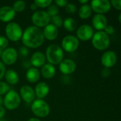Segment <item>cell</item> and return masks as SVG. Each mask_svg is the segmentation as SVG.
I'll use <instances>...</instances> for the list:
<instances>
[{"instance_id": "obj_11", "label": "cell", "mask_w": 121, "mask_h": 121, "mask_svg": "<svg viewBox=\"0 0 121 121\" xmlns=\"http://www.w3.org/2000/svg\"><path fill=\"white\" fill-rule=\"evenodd\" d=\"M76 34L78 36V39L82 40V41H88L90 39L92 38L94 31L93 28L87 24H84L81 26L76 31Z\"/></svg>"}, {"instance_id": "obj_34", "label": "cell", "mask_w": 121, "mask_h": 121, "mask_svg": "<svg viewBox=\"0 0 121 121\" xmlns=\"http://www.w3.org/2000/svg\"><path fill=\"white\" fill-rule=\"evenodd\" d=\"M101 76L104 78H107L110 76L111 74V69L110 68H107V67H104L102 70H101Z\"/></svg>"}, {"instance_id": "obj_26", "label": "cell", "mask_w": 121, "mask_h": 121, "mask_svg": "<svg viewBox=\"0 0 121 121\" xmlns=\"http://www.w3.org/2000/svg\"><path fill=\"white\" fill-rule=\"evenodd\" d=\"M58 11H59V9L56 4H51L48 7L46 13L49 15L50 17H52V16L58 15Z\"/></svg>"}, {"instance_id": "obj_22", "label": "cell", "mask_w": 121, "mask_h": 121, "mask_svg": "<svg viewBox=\"0 0 121 121\" xmlns=\"http://www.w3.org/2000/svg\"><path fill=\"white\" fill-rule=\"evenodd\" d=\"M41 73L44 78L51 79L54 77L56 74V69L53 65L47 63L41 67Z\"/></svg>"}, {"instance_id": "obj_40", "label": "cell", "mask_w": 121, "mask_h": 121, "mask_svg": "<svg viewBox=\"0 0 121 121\" xmlns=\"http://www.w3.org/2000/svg\"><path fill=\"white\" fill-rule=\"evenodd\" d=\"M27 121H41L39 119L36 118H31L30 119H29Z\"/></svg>"}, {"instance_id": "obj_37", "label": "cell", "mask_w": 121, "mask_h": 121, "mask_svg": "<svg viewBox=\"0 0 121 121\" xmlns=\"http://www.w3.org/2000/svg\"><path fill=\"white\" fill-rule=\"evenodd\" d=\"M5 112H6V110H5V108L3 107L2 106H0V120L2 119V118L5 115Z\"/></svg>"}, {"instance_id": "obj_4", "label": "cell", "mask_w": 121, "mask_h": 121, "mask_svg": "<svg viewBox=\"0 0 121 121\" xmlns=\"http://www.w3.org/2000/svg\"><path fill=\"white\" fill-rule=\"evenodd\" d=\"M31 111L37 117L45 118L50 113V107L48 104L43 99H36L31 104Z\"/></svg>"}, {"instance_id": "obj_42", "label": "cell", "mask_w": 121, "mask_h": 121, "mask_svg": "<svg viewBox=\"0 0 121 121\" xmlns=\"http://www.w3.org/2000/svg\"><path fill=\"white\" fill-rule=\"evenodd\" d=\"M118 21H119V22L121 23V13L119 14V16H118Z\"/></svg>"}, {"instance_id": "obj_35", "label": "cell", "mask_w": 121, "mask_h": 121, "mask_svg": "<svg viewBox=\"0 0 121 121\" xmlns=\"http://www.w3.org/2000/svg\"><path fill=\"white\" fill-rule=\"evenodd\" d=\"M56 5L58 7H66L67 4L68 3L66 0H56Z\"/></svg>"}, {"instance_id": "obj_32", "label": "cell", "mask_w": 121, "mask_h": 121, "mask_svg": "<svg viewBox=\"0 0 121 121\" xmlns=\"http://www.w3.org/2000/svg\"><path fill=\"white\" fill-rule=\"evenodd\" d=\"M111 4L117 10L121 11V0H112Z\"/></svg>"}, {"instance_id": "obj_10", "label": "cell", "mask_w": 121, "mask_h": 121, "mask_svg": "<svg viewBox=\"0 0 121 121\" xmlns=\"http://www.w3.org/2000/svg\"><path fill=\"white\" fill-rule=\"evenodd\" d=\"M2 62L6 65H11L14 64L18 58V53L14 48H7L1 53Z\"/></svg>"}, {"instance_id": "obj_36", "label": "cell", "mask_w": 121, "mask_h": 121, "mask_svg": "<svg viewBox=\"0 0 121 121\" xmlns=\"http://www.w3.org/2000/svg\"><path fill=\"white\" fill-rule=\"evenodd\" d=\"M6 72V68H5V65L4 64L0 61V80L2 79V77L4 76Z\"/></svg>"}, {"instance_id": "obj_30", "label": "cell", "mask_w": 121, "mask_h": 121, "mask_svg": "<svg viewBox=\"0 0 121 121\" xmlns=\"http://www.w3.org/2000/svg\"><path fill=\"white\" fill-rule=\"evenodd\" d=\"M8 45H9L8 39L4 36L0 35V51L2 52L5 49H6Z\"/></svg>"}, {"instance_id": "obj_18", "label": "cell", "mask_w": 121, "mask_h": 121, "mask_svg": "<svg viewBox=\"0 0 121 121\" xmlns=\"http://www.w3.org/2000/svg\"><path fill=\"white\" fill-rule=\"evenodd\" d=\"M49 90L50 89L48 85L46 82H41L36 85L34 92L36 96H37L39 99H42L48 94Z\"/></svg>"}, {"instance_id": "obj_5", "label": "cell", "mask_w": 121, "mask_h": 121, "mask_svg": "<svg viewBox=\"0 0 121 121\" xmlns=\"http://www.w3.org/2000/svg\"><path fill=\"white\" fill-rule=\"evenodd\" d=\"M4 107L10 111L16 109L21 104V97L14 90H9L4 98Z\"/></svg>"}, {"instance_id": "obj_19", "label": "cell", "mask_w": 121, "mask_h": 121, "mask_svg": "<svg viewBox=\"0 0 121 121\" xmlns=\"http://www.w3.org/2000/svg\"><path fill=\"white\" fill-rule=\"evenodd\" d=\"M46 60V56L41 52H36L31 55L30 62L34 67L36 68L44 66L45 65Z\"/></svg>"}, {"instance_id": "obj_21", "label": "cell", "mask_w": 121, "mask_h": 121, "mask_svg": "<svg viewBox=\"0 0 121 121\" xmlns=\"http://www.w3.org/2000/svg\"><path fill=\"white\" fill-rule=\"evenodd\" d=\"M4 77L6 82L8 84L14 85L16 84L19 81V76L17 74V72L11 69L6 70Z\"/></svg>"}, {"instance_id": "obj_38", "label": "cell", "mask_w": 121, "mask_h": 121, "mask_svg": "<svg viewBox=\"0 0 121 121\" xmlns=\"http://www.w3.org/2000/svg\"><path fill=\"white\" fill-rule=\"evenodd\" d=\"M30 7H31V9L32 11H35V10L37 9V6H36L34 3L31 4V6H30Z\"/></svg>"}, {"instance_id": "obj_12", "label": "cell", "mask_w": 121, "mask_h": 121, "mask_svg": "<svg viewBox=\"0 0 121 121\" xmlns=\"http://www.w3.org/2000/svg\"><path fill=\"white\" fill-rule=\"evenodd\" d=\"M101 63L104 67L110 68L113 67L117 62V55L113 51H106L101 57Z\"/></svg>"}, {"instance_id": "obj_17", "label": "cell", "mask_w": 121, "mask_h": 121, "mask_svg": "<svg viewBox=\"0 0 121 121\" xmlns=\"http://www.w3.org/2000/svg\"><path fill=\"white\" fill-rule=\"evenodd\" d=\"M43 33L44 38H46L48 40H53L58 37V30L56 26L51 23L44 27Z\"/></svg>"}, {"instance_id": "obj_27", "label": "cell", "mask_w": 121, "mask_h": 121, "mask_svg": "<svg viewBox=\"0 0 121 121\" xmlns=\"http://www.w3.org/2000/svg\"><path fill=\"white\" fill-rule=\"evenodd\" d=\"M51 20L52 21V24L54 25L55 26H56L57 28L58 27H61L63 26V21L61 18V16L60 15H56V16H52L51 17Z\"/></svg>"}, {"instance_id": "obj_24", "label": "cell", "mask_w": 121, "mask_h": 121, "mask_svg": "<svg viewBox=\"0 0 121 121\" xmlns=\"http://www.w3.org/2000/svg\"><path fill=\"white\" fill-rule=\"evenodd\" d=\"M63 25L65 28V29L68 31H73L76 28V22L73 18H66L63 21Z\"/></svg>"}, {"instance_id": "obj_3", "label": "cell", "mask_w": 121, "mask_h": 121, "mask_svg": "<svg viewBox=\"0 0 121 121\" xmlns=\"http://www.w3.org/2000/svg\"><path fill=\"white\" fill-rule=\"evenodd\" d=\"M111 43L110 37L104 31H98L92 37V45L98 50H106Z\"/></svg>"}, {"instance_id": "obj_2", "label": "cell", "mask_w": 121, "mask_h": 121, "mask_svg": "<svg viewBox=\"0 0 121 121\" xmlns=\"http://www.w3.org/2000/svg\"><path fill=\"white\" fill-rule=\"evenodd\" d=\"M63 49L58 45L51 44L46 50V59L51 65H58L63 60Z\"/></svg>"}, {"instance_id": "obj_23", "label": "cell", "mask_w": 121, "mask_h": 121, "mask_svg": "<svg viewBox=\"0 0 121 121\" xmlns=\"http://www.w3.org/2000/svg\"><path fill=\"white\" fill-rule=\"evenodd\" d=\"M92 13V9L88 4L82 5L78 10V16L82 19L88 18Z\"/></svg>"}, {"instance_id": "obj_6", "label": "cell", "mask_w": 121, "mask_h": 121, "mask_svg": "<svg viewBox=\"0 0 121 121\" xmlns=\"http://www.w3.org/2000/svg\"><path fill=\"white\" fill-rule=\"evenodd\" d=\"M5 33L7 39L14 42H16L21 39L23 30L18 23L15 22H11L6 26Z\"/></svg>"}, {"instance_id": "obj_28", "label": "cell", "mask_w": 121, "mask_h": 121, "mask_svg": "<svg viewBox=\"0 0 121 121\" xmlns=\"http://www.w3.org/2000/svg\"><path fill=\"white\" fill-rule=\"evenodd\" d=\"M34 3L37 6V7L46 8V7H48L52 4V1L51 0H35Z\"/></svg>"}, {"instance_id": "obj_33", "label": "cell", "mask_w": 121, "mask_h": 121, "mask_svg": "<svg viewBox=\"0 0 121 121\" xmlns=\"http://www.w3.org/2000/svg\"><path fill=\"white\" fill-rule=\"evenodd\" d=\"M104 30H105L104 32H105L106 34H108V35H113V34H114V33H115V28H114V27L112 26H111V25H108V26L105 28Z\"/></svg>"}, {"instance_id": "obj_16", "label": "cell", "mask_w": 121, "mask_h": 121, "mask_svg": "<svg viewBox=\"0 0 121 121\" xmlns=\"http://www.w3.org/2000/svg\"><path fill=\"white\" fill-rule=\"evenodd\" d=\"M92 23L94 28L98 31H103L108 26V21L103 14H96L93 17Z\"/></svg>"}, {"instance_id": "obj_20", "label": "cell", "mask_w": 121, "mask_h": 121, "mask_svg": "<svg viewBox=\"0 0 121 121\" xmlns=\"http://www.w3.org/2000/svg\"><path fill=\"white\" fill-rule=\"evenodd\" d=\"M41 73L40 71L36 67H31L29 68L26 74V78L28 82L30 83H36L40 79Z\"/></svg>"}, {"instance_id": "obj_31", "label": "cell", "mask_w": 121, "mask_h": 121, "mask_svg": "<svg viewBox=\"0 0 121 121\" xmlns=\"http://www.w3.org/2000/svg\"><path fill=\"white\" fill-rule=\"evenodd\" d=\"M76 6L73 3H68L66 6V11L69 13H74L76 11Z\"/></svg>"}, {"instance_id": "obj_9", "label": "cell", "mask_w": 121, "mask_h": 121, "mask_svg": "<svg viewBox=\"0 0 121 121\" xmlns=\"http://www.w3.org/2000/svg\"><path fill=\"white\" fill-rule=\"evenodd\" d=\"M61 45L65 51L68 52H73L78 49L79 40L73 35H67L63 38L61 41Z\"/></svg>"}, {"instance_id": "obj_41", "label": "cell", "mask_w": 121, "mask_h": 121, "mask_svg": "<svg viewBox=\"0 0 121 121\" xmlns=\"http://www.w3.org/2000/svg\"><path fill=\"white\" fill-rule=\"evenodd\" d=\"M3 101H4V99L2 98L1 96H0V106H1V104H3Z\"/></svg>"}, {"instance_id": "obj_14", "label": "cell", "mask_w": 121, "mask_h": 121, "mask_svg": "<svg viewBox=\"0 0 121 121\" xmlns=\"http://www.w3.org/2000/svg\"><path fill=\"white\" fill-rule=\"evenodd\" d=\"M20 97L26 103H31L35 99L34 90L29 86L25 85L20 89Z\"/></svg>"}, {"instance_id": "obj_7", "label": "cell", "mask_w": 121, "mask_h": 121, "mask_svg": "<svg viewBox=\"0 0 121 121\" xmlns=\"http://www.w3.org/2000/svg\"><path fill=\"white\" fill-rule=\"evenodd\" d=\"M31 21L34 26L38 28L45 27L49 24L51 17L45 11H36L31 16Z\"/></svg>"}, {"instance_id": "obj_15", "label": "cell", "mask_w": 121, "mask_h": 121, "mask_svg": "<svg viewBox=\"0 0 121 121\" xmlns=\"http://www.w3.org/2000/svg\"><path fill=\"white\" fill-rule=\"evenodd\" d=\"M16 16V12L11 6H4L0 8V20L3 22L11 21Z\"/></svg>"}, {"instance_id": "obj_29", "label": "cell", "mask_w": 121, "mask_h": 121, "mask_svg": "<svg viewBox=\"0 0 121 121\" xmlns=\"http://www.w3.org/2000/svg\"><path fill=\"white\" fill-rule=\"evenodd\" d=\"M9 90L10 88L7 83L4 82H0V96L6 94Z\"/></svg>"}, {"instance_id": "obj_39", "label": "cell", "mask_w": 121, "mask_h": 121, "mask_svg": "<svg viewBox=\"0 0 121 121\" xmlns=\"http://www.w3.org/2000/svg\"><path fill=\"white\" fill-rule=\"evenodd\" d=\"M78 2H79L80 4H82L83 5V4H88V0H79V1H78Z\"/></svg>"}, {"instance_id": "obj_25", "label": "cell", "mask_w": 121, "mask_h": 121, "mask_svg": "<svg viewBox=\"0 0 121 121\" xmlns=\"http://www.w3.org/2000/svg\"><path fill=\"white\" fill-rule=\"evenodd\" d=\"M12 8L15 12H21L26 8V3L22 0H18L14 3Z\"/></svg>"}, {"instance_id": "obj_13", "label": "cell", "mask_w": 121, "mask_h": 121, "mask_svg": "<svg viewBox=\"0 0 121 121\" xmlns=\"http://www.w3.org/2000/svg\"><path fill=\"white\" fill-rule=\"evenodd\" d=\"M59 69L64 74H71L76 71V64L71 59H65L59 64Z\"/></svg>"}, {"instance_id": "obj_8", "label": "cell", "mask_w": 121, "mask_h": 121, "mask_svg": "<svg viewBox=\"0 0 121 121\" xmlns=\"http://www.w3.org/2000/svg\"><path fill=\"white\" fill-rule=\"evenodd\" d=\"M91 7L97 14H103L110 11L111 4L108 0H93L91 2Z\"/></svg>"}, {"instance_id": "obj_1", "label": "cell", "mask_w": 121, "mask_h": 121, "mask_svg": "<svg viewBox=\"0 0 121 121\" xmlns=\"http://www.w3.org/2000/svg\"><path fill=\"white\" fill-rule=\"evenodd\" d=\"M21 40L25 46L31 48H37L44 41L43 30L34 26H29L24 30Z\"/></svg>"}]
</instances>
